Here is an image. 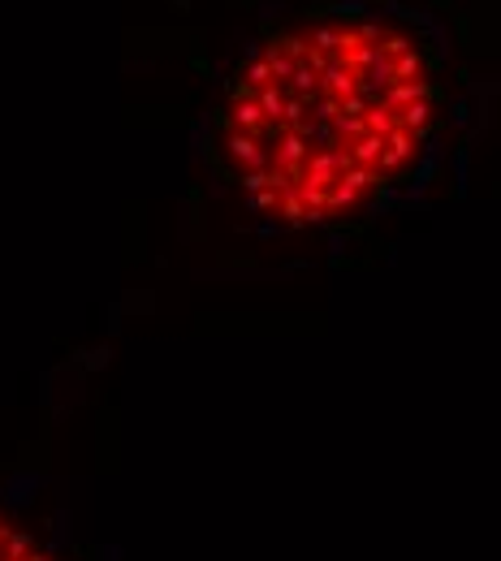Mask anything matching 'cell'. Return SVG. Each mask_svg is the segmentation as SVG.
<instances>
[{
  "instance_id": "cell-1",
  "label": "cell",
  "mask_w": 501,
  "mask_h": 561,
  "mask_svg": "<svg viewBox=\"0 0 501 561\" xmlns=\"http://www.w3.org/2000/svg\"><path fill=\"white\" fill-rule=\"evenodd\" d=\"M437 52L337 0L255 39L208 121V160L273 229L372 216L424 182L441 130Z\"/></svg>"
},
{
  "instance_id": "cell-2",
  "label": "cell",
  "mask_w": 501,
  "mask_h": 561,
  "mask_svg": "<svg viewBox=\"0 0 501 561\" xmlns=\"http://www.w3.org/2000/svg\"><path fill=\"white\" fill-rule=\"evenodd\" d=\"M0 561H70L44 531H35L18 510L0 505Z\"/></svg>"
}]
</instances>
